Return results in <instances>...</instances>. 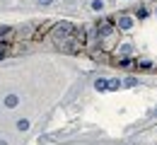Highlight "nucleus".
Instances as JSON below:
<instances>
[{
    "instance_id": "f03ea898",
    "label": "nucleus",
    "mask_w": 157,
    "mask_h": 145,
    "mask_svg": "<svg viewBox=\"0 0 157 145\" xmlns=\"http://www.w3.org/2000/svg\"><path fill=\"white\" fill-rule=\"evenodd\" d=\"M17 104H20V97H17V94H7V97H5V106H7V109H15Z\"/></svg>"
},
{
    "instance_id": "f8f14e48",
    "label": "nucleus",
    "mask_w": 157,
    "mask_h": 145,
    "mask_svg": "<svg viewBox=\"0 0 157 145\" xmlns=\"http://www.w3.org/2000/svg\"><path fill=\"white\" fill-rule=\"evenodd\" d=\"M39 2H41V5H48V2H51V0H39Z\"/></svg>"
},
{
    "instance_id": "20e7f679",
    "label": "nucleus",
    "mask_w": 157,
    "mask_h": 145,
    "mask_svg": "<svg viewBox=\"0 0 157 145\" xmlns=\"http://www.w3.org/2000/svg\"><path fill=\"white\" fill-rule=\"evenodd\" d=\"M15 126H17V131H22V133H24V131H29V121H27V119H20Z\"/></svg>"
},
{
    "instance_id": "39448f33",
    "label": "nucleus",
    "mask_w": 157,
    "mask_h": 145,
    "mask_svg": "<svg viewBox=\"0 0 157 145\" xmlns=\"http://www.w3.org/2000/svg\"><path fill=\"white\" fill-rule=\"evenodd\" d=\"M90 7H92L94 12H101V10H104V2H101V0H92V2H90Z\"/></svg>"
},
{
    "instance_id": "9b49d317",
    "label": "nucleus",
    "mask_w": 157,
    "mask_h": 145,
    "mask_svg": "<svg viewBox=\"0 0 157 145\" xmlns=\"http://www.w3.org/2000/svg\"><path fill=\"white\" fill-rule=\"evenodd\" d=\"M123 85H128V87H136L138 80H136V78H128V80H123Z\"/></svg>"
},
{
    "instance_id": "423d86ee",
    "label": "nucleus",
    "mask_w": 157,
    "mask_h": 145,
    "mask_svg": "<svg viewBox=\"0 0 157 145\" xmlns=\"http://www.w3.org/2000/svg\"><path fill=\"white\" fill-rule=\"evenodd\" d=\"M12 36V29L10 27H0V39H10Z\"/></svg>"
},
{
    "instance_id": "6e6552de",
    "label": "nucleus",
    "mask_w": 157,
    "mask_h": 145,
    "mask_svg": "<svg viewBox=\"0 0 157 145\" xmlns=\"http://www.w3.org/2000/svg\"><path fill=\"white\" fill-rule=\"evenodd\" d=\"M101 34H109L111 32V22H101V29H99Z\"/></svg>"
},
{
    "instance_id": "7ed1b4c3",
    "label": "nucleus",
    "mask_w": 157,
    "mask_h": 145,
    "mask_svg": "<svg viewBox=\"0 0 157 145\" xmlns=\"http://www.w3.org/2000/svg\"><path fill=\"white\" fill-rule=\"evenodd\" d=\"M94 87H97L99 92H104V90H109V80H104V78H99L97 82H94Z\"/></svg>"
},
{
    "instance_id": "1a4fd4ad",
    "label": "nucleus",
    "mask_w": 157,
    "mask_h": 145,
    "mask_svg": "<svg viewBox=\"0 0 157 145\" xmlns=\"http://www.w3.org/2000/svg\"><path fill=\"white\" fill-rule=\"evenodd\" d=\"M123 85V80H109V90H118Z\"/></svg>"
},
{
    "instance_id": "f257e3e1",
    "label": "nucleus",
    "mask_w": 157,
    "mask_h": 145,
    "mask_svg": "<svg viewBox=\"0 0 157 145\" xmlns=\"http://www.w3.org/2000/svg\"><path fill=\"white\" fill-rule=\"evenodd\" d=\"M118 29H123V32H128V29H133V17H128V15H121L116 22Z\"/></svg>"
},
{
    "instance_id": "9d476101",
    "label": "nucleus",
    "mask_w": 157,
    "mask_h": 145,
    "mask_svg": "<svg viewBox=\"0 0 157 145\" xmlns=\"http://www.w3.org/2000/svg\"><path fill=\"white\" fill-rule=\"evenodd\" d=\"M7 48H10V44H7V41H0V58L7 53Z\"/></svg>"
},
{
    "instance_id": "0eeeda50",
    "label": "nucleus",
    "mask_w": 157,
    "mask_h": 145,
    "mask_svg": "<svg viewBox=\"0 0 157 145\" xmlns=\"http://www.w3.org/2000/svg\"><path fill=\"white\" fill-rule=\"evenodd\" d=\"M136 65L140 68V70H150V68H152V63H150V61H138Z\"/></svg>"
},
{
    "instance_id": "ddd939ff",
    "label": "nucleus",
    "mask_w": 157,
    "mask_h": 145,
    "mask_svg": "<svg viewBox=\"0 0 157 145\" xmlns=\"http://www.w3.org/2000/svg\"><path fill=\"white\" fill-rule=\"evenodd\" d=\"M0 145H7V140H0Z\"/></svg>"
}]
</instances>
